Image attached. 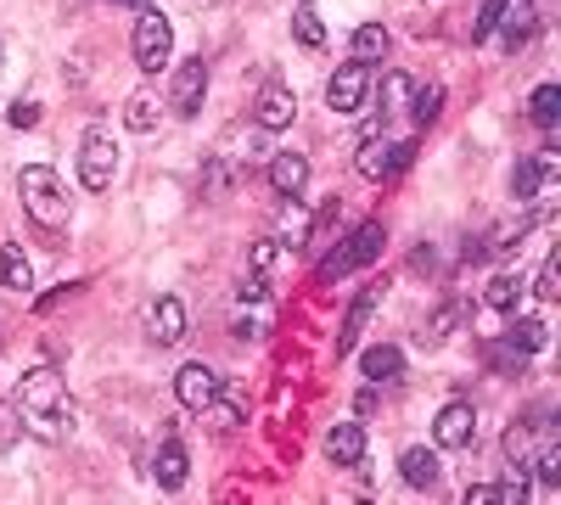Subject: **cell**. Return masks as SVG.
Here are the masks:
<instances>
[{"label":"cell","instance_id":"6da1fadb","mask_svg":"<svg viewBox=\"0 0 561 505\" xmlns=\"http://www.w3.org/2000/svg\"><path fill=\"white\" fill-rule=\"evenodd\" d=\"M18 427L34 433L39 444H62L79 427V404L62 382L57 365H34V371L18 382Z\"/></svg>","mask_w":561,"mask_h":505},{"label":"cell","instance_id":"7a4b0ae2","mask_svg":"<svg viewBox=\"0 0 561 505\" xmlns=\"http://www.w3.org/2000/svg\"><path fill=\"white\" fill-rule=\"evenodd\" d=\"M18 197H23V214L39 225V231H62L68 214H73L68 186L57 180V169H45V163H28V169L18 174Z\"/></svg>","mask_w":561,"mask_h":505},{"label":"cell","instance_id":"3957f363","mask_svg":"<svg viewBox=\"0 0 561 505\" xmlns=\"http://www.w3.org/2000/svg\"><path fill=\"white\" fill-rule=\"evenodd\" d=\"M382 248H388V231H382V219H365V225H354V237L320 264V282H337V275H348V269H365V264H377L382 259Z\"/></svg>","mask_w":561,"mask_h":505},{"label":"cell","instance_id":"277c9868","mask_svg":"<svg viewBox=\"0 0 561 505\" xmlns=\"http://www.w3.org/2000/svg\"><path fill=\"white\" fill-rule=\"evenodd\" d=\"M169 57H174V23L152 0V7H140V23H135V68L158 73V68H169Z\"/></svg>","mask_w":561,"mask_h":505},{"label":"cell","instance_id":"5b68a950","mask_svg":"<svg viewBox=\"0 0 561 505\" xmlns=\"http://www.w3.org/2000/svg\"><path fill=\"white\" fill-rule=\"evenodd\" d=\"M410 158H415V141H382V135L370 129L354 152V169H359V180H393V174L410 169Z\"/></svg>","mask_w":561,"mask_h":505},{"label":"cell","instance_id":"8992f818","mask_svg":"<svg viewBox=\"0 0 561 505\" xmlns=\"http://www.w3.org/2000/svg\"><path fill=\"white\" fill-rule=\"evenodd\" d=\"M113 174H118V141H113V129H84V141H79V180L90 192H107L113 186Z\"/></svg>","mask_w":561,"mask_h":505},{"label":"cell","instance_id":"52a82bcc","mask_svg":"<svg viewBox=\"0 0 561 505\" xmlns=\"http://www.w3.org/2000/svg\"><path fill=\"white\" fill-rule=\"evenodd\" d=\"M365 102H370V68L365 62H343L332 79H325V107L332 113L354 118V113H365Z\"/></svg>","mask_w":561,"mask_h":505},{"label":"cell","instance_id":"ba28073f","mask_svg":"<svg viewBox=\"0 0 561 505\" xmlns=\"http://www.w3.org/2000/svg\"><path fill=\"white\" fill-rule=\"evenodd\" d=\"M219 371H214V365L208 359H192V365H180V377H174V399L185 404V410H197V416H203V410L219 399Z\"/></svg>","mask_w":561,"mask_h":505},{"label":"cell","instance_id":"9c48e42d","mask_svg":"<svg viewBox=\"0 0 561 505\" xmlns=\"http://www.w3.org/2000/svg\"><path fill=\"white\" fill-rule=\"evenodd\" d=\"M539 7H528V0H511V7H505V18L494 23V34H500V51L505 57H517V51H528V45H534V34H539Z\"/></svg>","mask_w":561,"mask_h":505},{"label":"cell","instance_id":"30bf717a","mask_svg":"<svg viewBox=\"0 0 561 505\" xmlns=\"http://www.w3.org/2000/svg\"><path fill=\"white\" fill-rule=\"evenodd\" d=\"M433 438H438V449H472L478 444V410L466 404V399L444 404L438 422H433Z\"/></svg>","mask_w":561,"mask_h":505},{"label":"cell","instance_id":"8fae6325","mask_svg":"<svg viewBox=\"0 0 561 505\" xmlns=\"http://www.w3.org/2000/svg\"><path fill=\"white\" fill-rule=\"evenodd\" d=\"M203 96H208V62H203V57L180 62V68H174V90H169V107H174L180 118H192V113L203 107Z\"/></svg>","mask_w":561,"mask_h":505},{"label":"cell","instance_id":"7c38bea8","mask_svg":"<svg viewBox=\"0 0 561 505\" xmlns=\"http://www.w3.org/2000/svg\"><path fill=\"white\" fill-rule=\"evenodd\" d=\"M293 118H298V96H293V90H287V84H264L259 102H253V124H259L264 135H280Z\"/></svg>","mask_w":561,"mask_h":505},{"label":"cell","instance_id":"4fadbf2b","mask_svg":"<svg viewBox=\"0 0 561 505\" xmlns=\"http://www.w3.org/2000/svg\"><path fill=\"white\" fill-rule=\"evenodd\" d=\"M147 337L158 343V348H174V343H185V303L180 298H152L147 303Z\"/></svg>","mask_w":561,"mask_h":505},{"label":"cell","instance_id":"5bb4252c","mask_svg":"<svg viewBox=\"0 0 561 505\" xmlns=\"http://www.w3.org/2000/svg\"><path fill=\"white\" fill-rule=\"evenodd\" d=\"M320 449H325V461H332V467H359L365 461V427L359 422H332L325 438H320Z\"/></svg>","mask_w":561,"mask_h":505},{"label":"cell","instance_id":"9a60e30c","mask_svg":"<svg viewBox=\"0 0 561 505\" xmlns=\"http://www.w3.org/2000/svg\"><path fill=\"white\" fill-rule=\"evenodd\" d=\"M377 303H382V282H370V287L354 298L348 320H343V332H337V354H354V348H359V337H365V326H370V314H377Z\"/></svg>","mask_w":561,"mask_h":505},{"label":"cell","instance_id":"2e32d148","mask_svg":"<svg viewBox=\"0 0 561 505\" xmlns=\"http://www.w3.org/2000/svg\"><path fill=\"white\" fill-rule=\"evenodd\" d=\"M270 186H275L280 197H298V192L309 186V158H304V152H275V158H270Z\"/></svg>","mask_w":561,"mask_h":505},{"label":"cell","instance_id":"e0dca14e","mask_svg":"<svg viewBox=\"0 0 561 505\" xmlns=\"http://www.w3.org/2000/svg\"><path fill=\"white\" fill-rule=\"evenodd\" d=\"M399 472H404V483L410 489H433L438 483V449H427V444H410L404 455H399Z\"/></svg>","mask_w":561,"mask_h":505},{"label":"cell","instance_id":"ac0fdd59","mask_svg":"<svg viewBox=\"0 0 561 505\" xmlns=\"http://www.w3.org/2000/svg\"><path fill=\"white\" fill-rule=\"evenodd\" d=\"M523 298H528V282H523V275H494V282L483 287V303L494 309V314H517L523 309Z\"/></svg>","mask_w":561,"mask_h":505},{"label":"cell","instance_id":"d6986e66","mask_svg":"<svg viewBox=\"0 0 561 505\" xmlns=\"http://www.w3.org/2000/svg\"><path fill=\"white\" fill-rule=\"evenodd\" d=\"M545 337H550V326H545L539 314H523V309L511 314V332H505V348H517V354L528 359V354H539V348H545Z\"/></svg>","mask_w":561,"mask_h":505},{"label":"cell","instance_id":"ffe728a7","mask_svg":"<svg viewBox=\"0 0 561 505\" xmlns=\"http://www.w3.org/2000/svg\"><path fill=\"white\" fill-rule=\"evenodd\" d=\"M359 371H365V382H377V388H382V382H393V377L404 371V354H399L393 343H377V348H365V354H359Z\"/></svg>","mask_w":561,"mask_h":505},{"label":"cell","instance_id":"44dd1931","mask_svg":"<svg viewBox=\"0 0 561 505\" xmlns=\"http://www.w3.org/2000/svg\"><path fill=\"white\" fill-rule=\"evenodd\" d=\"M185 472H192V461H185L180 438H163V449L152 455V478H158V489H180Z\"/></svg>","mask_w":561,"mask_h":505},{"label":"cell","instance_id":"7402d4cb","mask_svg":"<svg viewBox=\"0 0 561 505\" xmlns=\"http://www.w3.org/2000/svg\"><path fill=\"white\" fill-rule=\"evenodd\" d=\"M388 57V28L382 23H359L354 28V39H348V62H382Z\"/></svg>","mask_w":561,"mask_h":505},{"label":"cell","instance_id":"603a6c76","mask_svg":"<svg viewBox=\"0 0 561 505\" xmlns=\"http://www.w3.org/2000/svg\"><path fill=\"white\" fill-rule=\"evenodd\" d=\"M0 287H7V292H28V287H34V264L23 259L18 242L0 248Z\"/></svg>","mask_w":561,"mask_h":505},{"label":"cell","instance_id":"cb8c5ba5","mask_svg":"<svg viewBox=\"0 0 561 505\" xmlns=\"http://www.w3.org/2000/svg\"><path fill=\"white\" fill-rule=\"evenodd\" d=\"M438 113H444V84H415V90H410V118H415V129L438 124Z\"/></svg>","mask_w":561,"mask_h":505},{"label":"cell","instance_id":"d4e9b609","mask_svg":"<svg viewBox=\"0 0 561 505\" xmlns=\"http://www.w3.org/2000/svg\"><path fill=\"white\" fill-rule=\"evenodd\" d=\"M124 124L135 135H152L158 129V96H152V90H135V96L124 102Z\"/></svg>","mask_w":561,"mask_h":505},{"label":"cell","instance_id":"484cf974","mask_svg":"<svg viewBox=\"0 0 561 505\" xmlns=\"http://www.w3.org/2000/svg\"><path fill=\"white\" fill-rule=\"evenodd\" d=\"M270 332V298H242V309H237V337L248 343V337H264Z\"/></svg>","mask_w":561,"mask_h":505},{"label":"cell","instance_id":"4316f807","mask_svg":"<svg viewBox=\"0 0 561 505\" xmlns=\"http://www.w3.org/2000/svg\"><path fill=\"white\" fill-rule=\"evenodd\" d=\"M528 118L539 129H556V118H561V84H539L534 90V96H528Z\"/></svg>","mask_w":561,"mask_h":505},{"label":"cell","instance_id":"83f0119b","mask_svg":"<svg viewBox=\"0 0 561 505\" xmlns=\"http://www.w3.org/2000/svg\"><path fill=\"white\" fill-rule=\"evenodd\" d=\"M505 461L511 467H528L534 461V422H511L505 427Z\"/></svg>","mask_w":561,"mask_h":505},{"label":"cell","instance_id":"f1b7e54d","mask_svg":"<svg viewBox=\"0 0 561 505\" xmlns=\"http://www.w3.org/2000/svg\"><path fill=\"white\" fill-rule=\"evenodd\" d=\"M203 416H208L214 433H237V427H242V399H225V388H219V399L203 410Z\"/></svg>","mask_w":561,"mask_h":505},{"label":"cell","instance_id":"f546056e","mask_svg":"<svg viewBox=\"0 0 561 505\" xmlns=\"http://www.w3.org/2000/svg\"><path fill=\"white\" fill-rule=\"evenodd\" d=\"M293 34H298V45H309V51H320V45H325V23L314 18V7H309V0H304V7L293 12Z\"/></svg>","mask_w":561,"mask_h":505},{"label":"cell","instance_id":"4dcf8cb0","mask_svg":"<svg viewBox=\"0 0 561 505\" xmlns=\"http://www.w3.org/2000/svg\"><path fill=\"white\" fill-rule=\"evenodd\" d=\"M528 494H534L528 467H511V478H505V483H494V505H523Z\"/></svg>","mask_w":561,"mask_h":505},{"label":"cell","instance_id":"1f68e13d","mask_svg":"<svg viewBox=\"0 0 561 505\" xmlns=\"http://www.w3.org/2000/svg\"><path fill=\"white\" fill-rule=\"evenodd\" d=\"M528 467H534V478H539L545 489H556V483H561V444L534 449V461H528Z\"/></svg>","mask_w":561,"mask_h":505},{"label":"cell","instance_id":"d6a6232c","mask_svg":"<svg viewBox=\"0 0 561 505\" xmlns=\"http://www.w3.org/2000/svg\"><path fill=\"white\" fill-rule=\"evenodd\" d=\"M280 225H287V248H309V214H304V203H298V197L287 203Z\"/></svg>","mask_w":561,"mask_h":505},{"label":"cell","instance_id":"836d02e7","mask_svg":"<svg viewBox=\"0 0 561 505\" xmlns=\"http://www.w3.org/2000/svg\"><path fill=\"white\" fill-rule=\"evenodd\" d=\"M455 320H460V303H444L433 320H427V332H421V343H444L455 332Z\"/></svg>","mask_w":561,"mask_h":505},{"label":"cell","instance_id":"e575fe53","mask_svg":"<svg viewBox=\"0 0 561 505\" xmlns=\"http://www.w3.org/2000/svg\"><path fill=\"white\" fill-rule=\"evenodd\" d=\"M505 7H511V0H483V7H478V23H472V39H494V23L505 18Z\"/></svg>","mask_w":561,"mask_h":505},{"label":"cell","instance_id":"d590c367","mask_svg":"<svg viewBox=\"0 0 561 505\" xmlns=\"http://www.w3.org/2000/svg\"><path fill=\"white\" fill-rule=\"evenodd\" d=\"M534 292H539L545 303H550V298H561V259H556V253L539 264V282H534Z\"/></svg>","mask_w":561,"mask_h":505},{"label":"cell","instance_id":"8d00e7d4","mask_svg":"<svg viewBox=\"0 0 561 505\" xmlns=\"http://www.w3.org/2000/svg\"><path fill=\"white\" fill-rule=\"evenodd\" d=\"M248 264H253V275H270V269L280 264V242H275V237L253 242V259H248Z\"/></svg>","mask_w":561,"mask_h":505},{"label":"cell","instance_id":"74e56055","mask_svg":"<svg viewBox=\"0 0 561 505\" xmlns=\"http://www.w3.org/2000/svg\"><path fill=\"white\" fill-rule=\"evenodd\" d=\"M410 90H415V84H410L404 73H388V79H382V102H388V107H410Z\"/></svg>","mask_w":561,"mask_h":505},{"label":"cell","instance_id":"f35d334b","mask_svg":"<svg viewBox=\"0 0 561 505\" xmlns=\"http://www.w3.org/2000/svg\"><path fill=\"white\" fill-rule=\"evenodd\" d=\"M225 186H230V169H225V158H214L208 174H203V192H208V197H225Z\"/></svg>","mask_w":561,"mask_h":505},{"label":"cell","instance_id":"ab89813d","mask_svg":"<svg viewBox=\"0 0 561 505\" xmlns=\"http://www.w3.org/2000/svg\"><path fill=\"white\" fill-rule=\"evenodd\" d=\"M7 124H12V129H34V124H39V102H12V107H7Z\"/></svg>","mask_w":561,"mask_h":505},{"label":"cell","instance_id":"60d3db41","mask_svg":"<svg viewBox=\"0 0 561 505\" xmlns=\"http://www.w3.org/2000/svg\"><path fill=\"white\" fill-rule=\"evenodd\" d=\"M466 505H494V483H472L466 489Z\"/></svg>","mask_w":561,"mask_h":505},{"label":"cell","instance_id":"b9f144b4","mask_svg":"<svg viewBox=\"0 0 561 505\" xmlns=\"http://www.w3.org/2000/svg\"><path fill=\"white\" fill-rule=\"evenodd\" d=\"M0 84H7V39H0Z\"/></svg>","mask_w":561,"mask_h":505},{"label":"cell","instance_id":"7bdbcfd3","mask_svg":"<svg viewBox=\"0 0 561 505\" xmlns=\"http://www.w3.org/2000/svg\"><path fill=\"white\" fill-rule=\"evenodd\" d=\"M113 7H135L140 12V7H152V0H113Z\"/></svg>","mask_w":561,"mask_h":505},{"label":"cell","instance_id":"ee69618b","mask_svg":"<svg viewBox=\"0 0 561 505\" xmlns=\"http://www.w3.org/2000/svg\"><path fill=\"white\" fill-rule=\"evenodd\" d=\"M197 7H219V0H197Z\"/></svg>","mask_w":561,"mask_h":505}]
</instances>
